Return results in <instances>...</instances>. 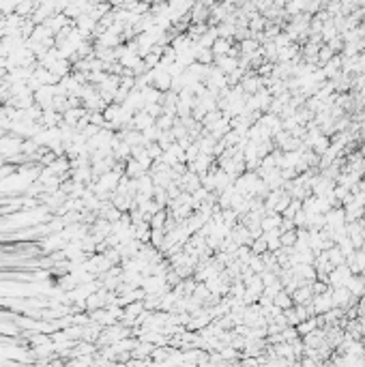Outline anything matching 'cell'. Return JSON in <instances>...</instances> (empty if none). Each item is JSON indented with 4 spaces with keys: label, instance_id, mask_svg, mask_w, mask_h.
<instances>
[{
    "label": "cell",
    "instance_id": "cell-1",
    "mask_svg": "<svg viewBox=\"0 0 365 367\" xmlns=\"http://www.w3.org/2000/svg\"><path fill=\"white\" fill-rule=\"evenodd\" d=\"M292 305V299L288 297L286 292H277L275 294V307H283V309H290Z\"/></svg>",
    "mask_w": 365,
    "mask_h": 367
},
{
    "label": "cell",
    "instance_id": "cell-2",
    "mask_svg": "<svg viewBox=\"0 0 365 367\" xmlns=\"http://www.w3.org/2000/svg\"><path fill=\"white\" fill-rule=\"evenodd\" d=\"M295 238H297V236H295V232H290V234H283V236H281V245H283V247H286V245L290 247L292 243H295Z\"/></svg>",
    "mask_w": 365,
    "mask_h": 367
}]
</instances>
